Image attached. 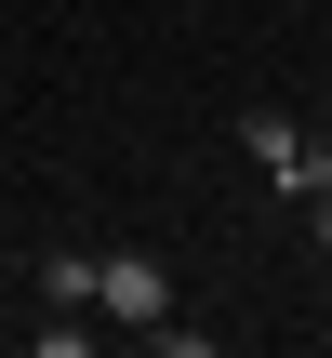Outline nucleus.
Listing matches in <instances>:
<instances>
[{"mask_svg":"<svg viewBox=\"0 0 332 358\" xmlns=\"http://www.w3.org/2000/svg\"><path fill=\"white\" fill-rule=\"evenodd\" d=\"M93 306H106L120 332H160V319H173V279H160L146 252H106V266H93Z\"/></svg>","mask_w":332,"mask_h":358,"instance_id":"f257e3e1","label":"nucleus"},{"mask_svg":"<svg viewBox=\"0 0 332 358\" xmlns=\"http://www.w3.org/2000/svg\"><path fill=\"white\" fill-rule=\"evenodd\" d=\"M253 159H266L279 186H306V199L332 186V146H319V133H293V120H253Z\"/></svg>","mask_w":332,"mask_h":358,"instance_id":"f03ea898","label":"nucleus"},{"mask_svg":"<svg viewBox=\"0 0 332 358\" xmlns=\"http://www.w3.org/2000/svg\"><path fill=\"white\" fill-rule=\"evenodd\" d=\"M319 239H332V186H319Z\"/></svg>","mask_w":332,"mask_h":358,"instance_id":"7ed1b4c3","label":"nucleus"}]
</instances>
